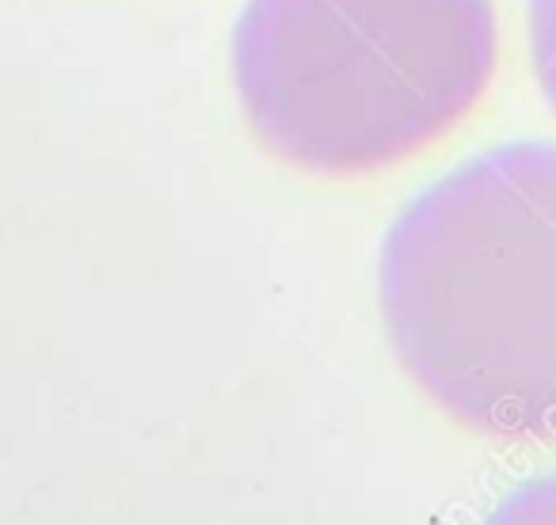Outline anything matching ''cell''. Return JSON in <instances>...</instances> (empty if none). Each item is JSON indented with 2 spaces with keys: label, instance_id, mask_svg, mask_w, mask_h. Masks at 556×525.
Masks as SVG:
<instances>
[{
  "label": "cell",
  "instance_id": "1",
  "mask_svg": "<svg viewBox=\"0 0 556 525\" xmlns=\"http://www.w3.org/2000/svg\"><path fill=\"white\" fill-rule=\"evenodd\" d=\"M378 302L450 423L556 446V141L484 149L416 194L381 244Z\"/></svg>",
  "mask_w": 556,
  "mask_h": 525
},
{
  "label": "cell",
  "instance_id": "2",
  "mask_svg": "<svg viewBox=\"0 0 556 525\" xmlns=\"http://www.w3.org/2000/svg\"><path fill=\"white\" fill-rule=\"evenodd\" d=\"M229 65L263 153L374 176L469 123L500 69V16L492 0H248Z\"/></svg>",
  "mask_w": 556,
  "mask_h": 525
},
{
  "label": "cell",
  "instance_id": "3",
  "mask_svg": "<svg viewBox=\"0 0 556 525\" xmlns=\"http://www.w3.org/2000/svg\"><path fill=\"white\" fill-rule=\"evenodd\" d=\"M526 47L533 80L556 115V0H526Z\"/></svg>",
  "mask_w": 556,
  "mask_h": 525
},
{
  "label": "cell",
  "instance_id": "4",
  "mask_svg": "<svg viewBox=\"0 0 556 525\" xmlns=\"http://www.w3.org/2000/svg\"><path fill=\"white\" fill-rule=\"evenodd\" d=\"M484 525H556V472L515 487Z\"/></svg>",
  "mask_w": 556,
  "mask_h": 525
}]
</instances>
